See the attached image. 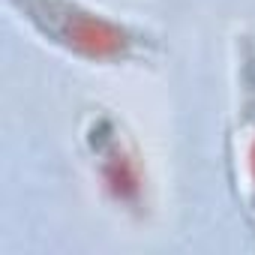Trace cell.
<instances>
[{
  "label": "cell",
  "mask_w": 255,
  "mask_h": 255,
  "mask_svg": "<svg viewBox=\"0 0 255 255\" xmlns=\"http://www.w3.org/2000/svg\"><path fill=\"white\" fill-rule=\"evenodd\" d=\"M18 3L48 36L87 60H117L132 48V36L120 24L93 15L69 0H18Z\"/></svg>",
  "instance_id": "1"
},
{
  "label": "cell",
  "mask_w": 255,
  "mask_h": 255,
  "mask_svg": "<svg viewBox=\"0 0 255 255\" xmlns=\"http://www.w3.org/2000/svg\"><path fill=\"white\" fill-rule=\"evenodd\" d=\"M102 177H105V186L111 189V195L117 201L135 204L141 198L138 165L132 162V156H126L120 150V144H114V141L108 147H102Z\"/></svg>",
  "instance_id": "2"
},
{
  "label": "cell",
  "mask_w": 255,
  "mask_h": 255,
  "mask_svg": "<svg viewBox=\"0 0 255 255\" xmlns=\"http://www.w3.org/2000/svg\"><path fill=\"white\" fill-rule=\"evenodd\" d=\"M249 168H252V180H255V144H252V150H249Z\"/></svg>",
  "instance_id": "3"
}]
</instances>
